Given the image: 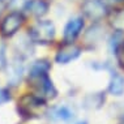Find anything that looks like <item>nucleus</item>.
I'll return each instance as SVG.
<instances>
[{
  "label": "nucleus",
  "mask_w": 124,
  "mask_h": 124,
  "mask_svg": "<svg viewBox=\"0 0 124 124\" xmlns=\"http://www.w3.org/2000/svg\"><path fill=\"white\" fill-rule=\"evenodd\" d=\"M11 99V95H9V92L7 89H0V105L8 102Z\"/></svg>",
  "instance_id": "15"
},
{
  "label": "nucleus",
  "mask_w": 124,
  "mask_h": 124,
  "mask_svg": "<svg viewBox=\"0 0 124 124\" xmlns=\"http://www.w3.org/2000/svg\"><path fill=\"white\" fill-rule=\"evenodd\" d=\"M45 99L35 94H25L18 101L17 110L24 118H38L45 110Z\"/></svg>",
  "instance_id": "3"
},
{
  "label": "nucleus",
  "mask_w": 124,
  "mask_h": 124,
  "mask_svg": "<svg viewBox=\"0 0 124 124\" xmlns=\"http://www.w3.org/2000/svg\"><path fill=\"white\" fill-rule=\"evenodd\" d=\"M50 71V63L47 60H37L31 64L29 69V73L33 75V73H48Z\"/></svg>",
  "instance_id": "12"
},
{
  "label": "nucleus",
  "mask_w": 124,
  "mask_h": 124,
  "mask_svg": "<svg viewBox=\"0 0 124 124\" xmlns=\"http://www.w3.org/2000/svg\"><path fill=\"white\" fill-rule=\"evenodd\" d=\"M76 124H88L86 122H78V123H76Z\"/></svg>",
  "instance_id": "17"
},
{
  "label": "nucleus",
  "mask_w": 124,
  "mask_h": 124,
  "mask_svg": "<svg viewBox=\"0 0 124 124\" xmlns=\"http://www.w3.org/2000/svg\"><path fill=\"white\" fill-rule=\"evenodd\" d=\"M29 84L34 89L35 95L42 99H51L56 95V89L48 77V73H29Z\"/></svg>",
  "instance_id": "1"
},
{
  "label": "nucleus",
  "mask_w": 124,
  "mask_h": 124,
  "mask_svg": "<svg viewBox=\"0 0 124 124\" xmlns=\"http://www.w3.org/2000/svg\"><path fill=\"white\" fill-rule=\"evenodd\" d=\"M51 118L54 120H59V122H68L75 118V111L67 105H60L52 110Z\"/></svg>",
  "instance_id": "10"
},
{
  "label": "nucleus",
  "mask_w": 124,
  "mask_h": 124,
  "mask_svg": "<svg viewBox=\"0 0 124 124\" xmlns=\"http://www.w3.org/2000/svg\"><path fill=\"white\" fill-rule=\"evenodd\" d=\"M48 4L45 0H29L24 5V11L34 17H42L47 13Z\"/></svg>",
  "instance_id": "8"
},
{
  "label": "nucleus",
  "mask_w": 124,
  "mask_h": 124,
  "mask_svg": "<svg viewBox=\"0 0 124 124\" xmlns=\"http://www.w3.org/2000/svg\"><path fill=\"white\" fill-rule=\"evenodd\" d=\"M80 54H81L80 47L72 45V43H67L64 47H62L58 51V54L55 56V60L59 64H68V63H71L78 58Z\"/></svg>",
  "instance_id": "7"
},
{
  "label": "nucleus",
  "mask_w": 124,
  "mask_h": 124,
  "mask_svg": "<svg viewBox=\"0 0 124 124\" xmlns=\"http://www.w3.org/2000/svg\"><path fill=\"white\" fill-rule=\"evenodd\" d=\"M22 72H24V67H22L21 62H18V60L12 62L8 71V80L12 82V85H17L18 84V81L22 77Z\"/></svg>",
  "instance_id": "11"
},
{
  "label": "nucleus",
  "mask_w": 124,
  "mask_h": 124,
  "mask_svg": "<svg viewBox=\"0 0 124 124\" xmlns=\"http://www.w3.org/2000/svg\"><path fill=\"white\" fill-rule=\"evenodd\" d=\"M5 45L0 41V69L7 65V54H5Z\"/></svg>",
  "instance_id": "13"
},
{
  "label": "nucleus",
  "mask_w": 124,
  "mask_h": 124,
  "mask_svg": "<svg viewBox=\"0 0 124 124\" xmlns=\"http://www.w3.org/2000/svg\"><path fill=\"white\" fill-rule=\"evenodd\" d=\"M116 56H118L119 64L124 68V42L120 43V46L116 48Z\"/></svg>",
  "instance_id": "14"
},
{
  "label": "nucleus",
  "mask_w": 124,
  "mask_h": 124,
  "mask_svg": "<svg viewBox=\"0 0 124 124\" xmlns=\"http://www.w3.org/2000/svg\"><path fill=\"white\" fill-rule=\"evenodd\" d=\"M119 1H122V0H103L105 4H106V3H111V4H112V3H119Z\"/></svg>",
  "instance_id": "16"
},
{
  "label": "nucleus",
  "mask_w": 124,
  "mask_h": 124,
  "mask_svg": "<svg viewBox=\"0 0 124 124\" xmlns=\"http://www.w3.org/2000/svg\"><path fill=\"white\" fill-rule=\"evenodd\" d=\"M84 29V20L81 17H73L71 18L67 25L64 26V33H63V38L67 43H72L77 37L80 35V33Z\"/></svg>",
  "instance_id": "6"
},
{
  "label": "nucleus",
  "mask_w": 124,
  "mask_h": 124,
  "mask_svg": "<svg viewBox=\"0 0 124 124\" xmlns=\"http://www.w3.org/2000/svg\"><path fill=\"white\" fill-rule=\"evenodd\" d=\"M22 22H24V16L20 12H12L3 18L1 25H0V31L4 37H12L18 31Z\"/></svg>",
  "instance_id": "4"
},
{
  "label": "nucleus",
  "mask_w": 124,
  "mask_h": 124,
  "mask_svg": "<svg viewBox=\"0 0 124 124\" xmlns=\"http://www.w3.org/2000/svg\"><path fill=\"white\" fill-rule=\"evenodd\" d=\"M82 12L93 21H98L106 16V4L103 0H85L82 4Z\"/></svg>",
  "instance_id": "5"
},
{
  "label": "nucleus",
  "mask_w": 124,
  "mask_h": 124,
  "mask_svg": "<svg viewBox=\"0 0 124 124\" xmlns=\"http://www.w3.org/2000/svg\"><path fill=\"white\" fill-rule=\"evenodd\" d=\"M108 92L110 94L119 97L124 93V77L120 73L112 72L111 73V78H110L108 84Z\"/></svg>",
  "instance_id": "9"
},
{
  "label": "nucleus",
  "mask_w": 124,
  "mask_h": 124,
  "mask_svg": "<svg viewBox=\"0 0 124 124\" xmlns=\"http://www.w3.org/2000/svg\"><path fill=\"white\" fill-rule=\"evenodd\" d=\"M55 37V25L50 20H41L29 29V38L39 45H48Z\"/></svg>",
  "instance_id": "2"
}]
</instances>
